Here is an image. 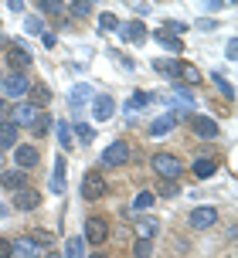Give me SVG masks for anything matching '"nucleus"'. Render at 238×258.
<instances>
[{
    "label": "nucleus",
    "mask_w": 238,
    "mask_h": 258,
    "mask_svg": "<svg viewBox=\"0 0 238 258\" xmlns=\"http://www.w3.org/2000/svg\"><path fill=\"white\" fill-rule=\"evenodd\" d=\"M0 183H4L7 190L17 194V190L27 183V170H4V173H0Z\"/></svg>",
    "instance_id": "2eb2a0df"
},
{
    "label": "nucleus",
    "mask_w": 238,
    "mask_h": 258,
    "mask_svg": "<svg viewBox=\"0 0 238 258\" xmlns=\"http://www.w3.org/2000/svg\"><path fill=\"white\" fill-rule=\"evenodd\" d=\"M136 231H140V238H146V241H150V238L157 234V221H153V218H143L140 224H136Z\"/></svg>",
    "instance_id": "393cba45"
},
{
    "label": "nucleus",
    "mask_w": 238,
    "mask_h": 258,
    "mask_svg": "<svg viewBox=\"0 0 238 258\" xmlns=\"http://www.w3.org/2000/svg\"><path fill=\"white\" fill-rule=\"evenodd\" d=\"M99 27H102V31H116V27H119L116 14H102V17H99Z\"/></svg>",
    "instance_id": "c9c22d12"
},
{
    "label": "nucleus",
    "mask_w": 238,
    "mask_h": 258,
    "mask_svg": "<svg viewBox=\"0 0 238 258\" xmlns=\"http://www.w3.org/2000/svg\"><path fill=\"white\" fill-rule=\"evenodd\" d=\"M4 119H7V105L0 102V122H4Z\"/></svg>",
    "instance_id": "58836bf2"
},
{
    "label": "nucleus",
    "mask_w": 238,
    "mask_h": 258,
    "mask_svg": "<svg viewBox=\"0 0 238 258\" xmlns=\"http://www.w3.org/2000/svg\"><path fill=\"white\" fill-rule=\"evenodd\" d=\"M173 122H177V116H163V119H157V122L150 126V133H153V136H163V133L173 129Z\"/></svg>",
    "instance_id": "5701e85b"
},
{
    "label": "nucleus",
    "mask_w": 238,
    "mask_h": 258,
    "mask_svg": "<svg viewBox=\"0 0 238 258\" xmlns=\"http://www.w3.org/2000/svg\"><path fill=\"white\" fill-rule=\"evenodd\" d=\"M34 7H38L41 14H58V11H62V4H58V0H41V4H34Z\"/></svg>",
    "instance_id": "f704fd0d"
},
{
    "label": "nucleus",
    "mask_w": 238,
    "mask_h": 258,
    "mask_svg": "<svg viewBox=\"0 0 238 258\" xmlns=\"http://www.w3.org/2000/svg\"><path fill=\"white\" fill-rule=\"evenodd\" d=\"M153 68H157V75H167V78L181 75V61H167V58H160V61H153Z\"/></svg>",
    "instance_id": "412c9836"
},
{
    "label": "nucleus",
    "mask_w": 238,
    "mask_h": 258,
    "mask_svg": "<svg viewBox=\"0 0 238 258\" xmlns=\"http://www.w3.org/2000/svg\"><path fill=\"white\" fill-rule=\"evenodd\" d=\"M38 204H41V194L31 190V187H21V190L14 194V207L17 211H34Z\"/></svg>",
    "instance_id": "ddd939ff"
},
{
    "label": "nucleus",
    "mask_w": 238,
    "mask_h": 258,
    "mask_svg": "<svg viewBox=\"0 0 238 258\" xmlns=\"http://www.w3.org/2000/svg\"><path fill=\"white\" fill-rule=\"evenodd\" d=\"M153 201H157V197H153L150 190H143V194H136V197H133V207H136V211H146Z\"/></svg>",
    "instance_id": "c756f323"
},
{
    "label": "nucleus",
    "mask_w": 238,
    "mask_h": 258,
    "mask_svg": "<svg viewBox=\"0 0 238 258\" xmlns=\"http://www.w3.org/2000/svg\"><path fill=\"white\" fill-rule=\"evenodd\" d=\"M153 38H157V44H163V48H167V51H184V41L177 38V34H167V31H157V34H153Z\"/></svg>",
    "instance_id": "6ab92c4d"
},
{
    "label": "nucleus",
    "mask_w": 238,
    "mask_h": 258,
    "mask_svg": "<svg viewBox=\"0 0 238 258\" xmlns=\"http://www.w3.org/2000/svg\"><path fill=\"white\" fill-rule=\"evenodd\" d=\"M27 238H31L34 245H41V248H48V245H51V231H48V228H34V231L27 234Z\"/></svg>",
    "instance_id": "b1692460"
},
{
    "label": "nucleus",
    "mask_w": 238,
    "mask_h": 258,
    "mask_svg": "<svg viewBox=\"0 0 238 258\" xmlns=\"http://www.w3.org/2000/svg\"><path fill=\"white\" fill-rule=\"evenodd\" d=\"M130 143H123V140H116V143H109L106 146V153H102V160H99V163H102V167L106 170H112V167H126V163H130Z\"/></svg>",
    "instance_id": "f03ea898"
},
{
    "label": "nucleus",
    "mask_w": 238,
    "mask_h": 258,
    "mask_svg": "<svg viewBox=\"0 0 238 258\" xmlns=\"http://www.w3.org/2000/svg\"><path fill=\"white\" fill-rule=\"evenodd\" d=\"M0 85H4V95H11V99H21V95H27V89H31V82H27L24 72H11L7 78H0Z\"/></svg>",
    "instance_id": "20e7f679"
},
{
    "label": "nucleus",
    "mask_w": 238,
    "mask_h": 258,
    "mask_svg": "<svg viewBox=\"0 0 238 258\" xmlns=\"http://www.w3.org/2000/svg\"><path fill=\"white\" fill-rule=\"evenodd\" d=\"M89 258H109V255H106V251H92Z\"/></svg>",
    "instance_id": "ea45409f"
},
{
    "label": "nucleus",
    "mask_w": 238,
    "mask_h": 258,
    "mask_svg": "<svg viewBox=\"0 0 238 258\" xmlns=\"http://www.w3.org/2000/svg\"><path fill=\"white\" fill-rule=\"evenodd\" d=\"M184 170L187 167H184V160H181V156H173V153H157V156H153V173L163 177V180H177Z\"/></svg>",
    "instance_id": "f257e3e1"
},
{
    "label": "nucleus",
    "mask_w": 238,
    "mask_h": 258,
    "mask_svg": "<svg viewBox=\"0 0 238 258\" xmlns=\"http://www.w3.org/2000/svg\"><path fill=\"white\" fill-rule=\"evenodd\" d=\"M34 119H38V109L31 102H24V105H17V109H11V119H7V122H14V126L21 129V126H31Z\"/></svg>",
    "instance_id": "f8f14e48"
},
{
    "label": "nucleus",
    "mask_w": 238,
    "mask_h": 258,
    "mask_svg": "<svg viewBox=\"0 0 238 258\" xmlns=\"http://www.w3.org/2000/svg\"><path fill=\"white\" fill-rule=\"evenodd\" d=\"M75 136H79L82 143H92V126H89V122H79V119H75Z\"/></svg>",
    "instance_id": "2f4dec72"
},
{
    "label": "nucleus",
    "mask_w": 238,
    "mask_h": 258,
    "mask_svg": "<svg viewBox=\"0 0 238 258\" xmlns=\"http://www.w3.org/2000/svg\"><path fill=\"white\" fill-rule=\"evenodd\" d=\"M7 64H11L14 72H24L27 64H31V51L21 48V44H11V48H7Z\"/></svg>",
    "instance_id": "4468645a"
},
{
    "label": "nucleus",
    "mask_w": 238,
    "mask_h": 258,
    "mask_svg": "<svg viewBox=\"0 0 238 258\" xmlns=\"http://www.w3.org/2000/svg\"><path fill=\"white\" fill-rule=\"evenodd\" d=\"M214 85H218V92H221L225 99H231V95H235V85H231L225 75H214Z\"/></svg>",
    "instance_id": "7c9ffc66"
},
{
    "label": "nucleus",
    "mask_w": 238,
    "mask_h": 258,
    "mask_svg": "<svg viewBox=\"0 0 238 258\" xmlns=\"http://www.w3.org/2000/svg\"><path fill=\"white\" fill-rule=\"evenodd\" d=\"M82 197H85V201H102V197H106V177H102L99 170H89V173L82 177Z\"/></svg>",
    "instance_id": "7ed1b4c3"
},
{
    "label": "nucleus",
    "mask_w": 238,
    "mask_h": 258,
    "mask_svg": "<svg viewBox=\"0 0 238 258\" xmlns=\"http://www.w3.org/2000/svg\"><path fill=\"white\" fill-rule=\"evenodd\" d=\"M68 7H72V14H75V17H89V14H92V0H75V4H68Z\"/></svg>",
    "instance_id": "bb28decb"
},
{
    "label": "nucleus",
    "mask_w": 238,
    "mask_h": 258,
    "mask_svg": "<svg viewBox=\"0 0 238 258\" xmlns=\"http://www.w3.org/2000/svg\"><path fill=\"white\" fill-rule=\"evenodd\" d=\"M31 129H34V136H44V133L51 129V116H41V112H38V119L31 122Z\"/></svg>",
    "instance_id": "c85d7f7f"
},
{
    "label": "nucleus",
    "mask_w": 238,
    "mask_h": 258,
    "mask_svg": "<svg viewBox=\"0 0 238 258\" xmlns=\"http://www.w3.org/2000/svg\"><path fill=\"white\" fill-rule=\"evenodd\" d=\"M17 133H21V129L4 119V122H0V150H14V146H17Z\"/></svg>",
    "instance_id": "f3484780"
},
{
    "label": "nucleus",
    "mask_w": 238,
    "mask_h": 258,
    "mask_svg": "<svg viewBox=\"0 0 238 258\" xmlns=\"http://www.w3.org/2000/svg\"><path fill=\"white\" fill-rule=\"evenodd\" d=\"M177 78H184V82H191V85H198V82H201V72L191 61H181V75H177Z\"/></svg>",
    "instance_id": "4be33fe9"
},
{
    "label": "nucleus",
    "mask_w": 238,
    "mask_h": 258,
    "mask_svg": "<svg viewBox=\"0 0 238 258\" xmlns=\"http://www.w3.org/2000/svg\"><path fill=\"white\" fill-rule=\"evenodd\" d=\"M11 251H14V258H41V251H44V248L41 245H34V241H31V238H17V241H11Z\"/></svg>",
    "instance_id": "9d476101"
},
{
    "label": "nucleus",
    "mask_w": 238,
    "mask_h": 258,
    "mask_svg": "<svg viewBox=\"0 0 238 258\" xmlns=\"http://www.w3.org/2000/svg\"><path fill=\"white\" fill-rule=\"evenodd\" d=\"M214 170H218V160L201 156L198 163H194V177H198V180H208V177H214Z\"/></svg>",
    "instance_id": "a211bd4d"
},
{
    "label": "nucleus",
    "mask_w": 238,
    "mask_h": 258,
    "mask_svg": "<svg viewBox=\"0 0 238 258\" xmlns=\"http://www.w3.org/2000/svg\"><path fill=\"white\" fill-rule=\"evenodd\" d=\"M51 190L62 194L65 190V156H58L54 160V177H51Z\"/></svg>",
    "instance_id": "aec40b11"
},
{
    "label": "nucleus",
    "mask_w": 238,
    "mask_h": 258,
    "mask_svg": "<svg viewBox=\"0 0 238 258\" xmlns=\"http://www.w3.org/2000/svg\"><path fill=\"white\" fill-rule=\"evenodd\" d=\"M27 95H31V105H34V109H41V105L51 102V89H48L44 82H34V85L27 89Z\"/></svg>",
    "instance_id": "dca6fc26"
},
{
    "label": "nucleus",
    "mask_w": 238,
    "mask_h": 258,
    "mask_svg": "<svg viewBox=\"0 0 238 258\" xmlns=\"http://www.w3.org/2000/svg\"><path fill=\"white\" fill-rule=\"evenodd\" d=\"M106 238H109V224H106V218H89L85 221V241L89 245H106Z\"/></svg>",
    "instance_id": "39448f33"
},
{
    "label": "nucleus",
    "mask_w": 238,
    "mask_h": 258,
    "mask_svg": "<svg viewBox=\"0 0 238 258\" xmlns=\"http://www.w3.org/2000/svg\"><path fill=\"white\" fill-rule=\"evenodd\" d=\"M187 224H191V228H198V231H204V228L218 224V211H214V207H194V211H191V218H187Z\"/></svg>",
    "instance_id": "0eeeda50"
},
{
    "label": "nucleus",
    "mask_w": 238,
    "mask_h": 258,
    "mask_svg": "<svg viewBox=\"0 0 238 258\" xmlns=\"http://www.w3.org/2000/svg\"><path fill=\"white\" fill-rule=\"evenodd\" d=\"M160 197H177V180H163L160 183Z\"/></svg>",
    "instance_id": "e433bc0d"
},
{
    "label": "nucleus",
    "mask_w": 238,
    "mask_h": 258,
    "mask_svg": "<svg viewBox=\"0 0 238 258\" xmlns=\"http://www.w3.org/2000/svg\"><path fill=\"white\" fill-rule=\"evenodd\" d=\"M146 102H150V95H133L130 102H126V112H130V116H133V112H136V109H143Z\"/></svg>",
    "instance_id": "72a5a7b5"
},
{
    "label": "nucleus",
    "mask_w": 238,
    "mask_h": 258,
    "mask_svg": "<svg viewBox=\"0 0 238 258\" xmlns=\"http://www.w3.org/2000/svg\"><path fill=\"white\" fill-rule=\"evenodd\" d=\"M187 122H191V129L198 133L201 140H214L218 136V122L211 116H187Z\"/></svg>",
    "instance_id": "6e6552de"
},
{
    "label": "nucleus",
    "mask_w": 238,
    "mask_h": 258,
    "mask_svg": "<svg viewBox=\"0 0 238 258\" xmlns=\"http://www.w3.org/2000/svg\"><path fill=\"white\" fill-rule=\"evenodd\" d=\"M112 112H116V102H112V95H95V99H92V119L106 122V119H112Z\"/></svg>",
    "instance_id": "9b49d317"
},
{
    "label": "nucleus",
    "mask_w": 238,
    "mask_h": 258,
    "mask_svg": "<svg viewBox=\"0 0 238 258\" xmlns=\"http://www.w3.org/2000/svg\"><path fill=\"white\" fill-rule=\"evenodd\" d=\"M0 258H14V251H11V241H7V238H0Z\"/></svg>",
    "instance_id": "4c0bfd02"
},
{
    "label": "nucleus",
    "mask_w": 238,
    "mask_h": 258,
    "mask_svg": "<svg viewBox=\"0 0 238 258\" xmlns=\"http://www.w3.org/2000/svg\"><path fill=\"white\" fill-rule=\"evenodd\" d=\"M133 255H136V258H150V255H153V241H146V238H140V241L133 245Z\"/></svg>",
    "instance_id": "cd10ccee"
},
{
    "label": "nucleus",
    "mask_w": 238,
    "mask_h": 258,
    "mask_svg": "<svg viewBox=\"0 0 238 258\" xmlns=\"http://www.w3.org/2000/svg\"><path fill=\"white\" fill-rule=\"evenodd\" d=\"M119 38L126 41V44H143L146 41V27L140 24V21H130V24H119Z\"/></svg>",
    "instance_id": "1a4fd4ad"
},
{
    "label": "nucleus",
    "mask_w": 238,
    "mask_h": 258,
    "mask_svg": "<svg viewBox=\"0 0 238 258\" xmlns=\"http://www.w3.org/2000/svg\"><path fill=\"white\" fill-rule=\"evenodd\" d=\"M82 248H85V241H82V238H68L65 255H68V258H79V255H82Z\"/></svg>",
    "instance_id": "473e14b6"
},
{
    "label": "nucleus",
    "mask_w": 238,
    "mask_h": 258,
    "mask_svg": "<svg viewBox=\"0 0 238 258\" xmlns=\"http://www.w3.org/2000/svg\"><path fill=\"white\" fill-rule=\"evenodd\" d=\"M38 146H31V143H24V146H14V163H17V170H31V167H38Z\"/></svg>",
    "instance_id": "423d86ee"
},
{
    "label": "nucleus",
    "mask_w": 238,
    "mask_h": 258,
    "mask_svg": "<svg viewBox=\"0 0 238 258\" xmlns=\"http://www.w3.org/2000/svg\"><path fill=\"white\" fill-rule=\"evenodd\" d=\"M58 143H62V150H72L75 143H72V126L68 122H58Z\"/></svg>",
    "instance_id": "a878e982"
}]
</instances>
